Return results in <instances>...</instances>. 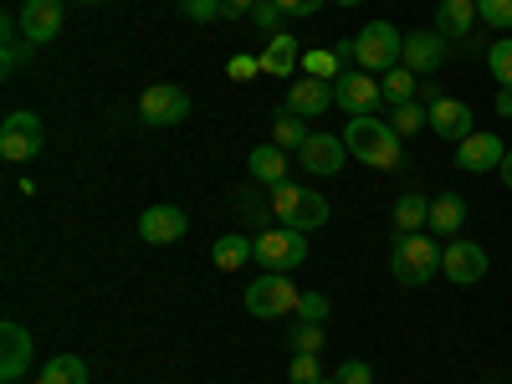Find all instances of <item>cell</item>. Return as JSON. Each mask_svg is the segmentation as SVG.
Masks as SVG:
<instances>
[{"label":"cell","mask_w":512,"mask_h":384,"mask_svg":"<svg viewBox=\"0 0 512 384\" xmlns=\"http://www.w3.org/2000/svg\"><path fill=\"white\" fill-rule=\"evenodd\" d=\"M333 6H359V0H333Z\"/></svg>","instance_id":"cell-45"},{"label":"cell","mask_w":512,"mask_h":384,"mask_svg":"<svg viewBox=\"0 0 512 384\" xmlns=\"http://www.w3.org/2000/svg\"><path fill=\"white\" fill-rule=\"evenodd\" d=\"M333 384H374V369L364 359H344L333 369Z\"/></svg>","instance_id":"cell-37"},{"label":"cell","mask_w":512,"mask_h":384,"mask_svg":"<svg viewBox=\"0 0 512 384\" xmlns=\"http://www.w3.org/2000/svg\"><path fill=\"white\" fill-rule=\"evenodd\" d=\"M226 72H231V82H251V77H262V57H231L226 62Z\"/></svg>","instance_id":"cell-39"},{"label":"cell","mask_w":512,"mask_h":384,"mask_svg":"<svg viewBox=\"0 0 512 384\" xmlns=\"http://www.w3.org/2000/svg\"><path fill=\"white\" fill-rule=\"evenodd\" d=\"M139 113H144L149 128H175V123L190 118V93L175 88V82H154V88L139 98Z\"/></svg>","instance_id":"cell-8"},{"label":"cell","mask_w":512,"mask_h":384,"mask_svg":"<svg viewBox=\"0 0 512 384\" xmlns=\"http://www.w3.org/2000/svg\"><path fill=\"white\" fill-rule=\"evenodd\" d=\"M246 169H251V180H256V185L277 190V185L287 180V149H277V144H256V149L246 154Z\"/></svg>","instance_id":"cell-19"},{"label":"cell","mask_w":512,"mask_h":384,"mask_svg":"<svg viewBox=\"0 0 512 384\" xmlns=\"http://www.w3.org/2000/svg\"><path fill=\"white\" fill-rule=\"evenodd\" d=\"M379 93H384V103H390V108L415 103V98H420V77H415L410 67H395V72L379 77Z\"/></svg>","instance_id":"cell-27"},{"label":"cell","mask_w":512,"mask_h":384,"mask_svg":"<svg viewBox=\"0 0 512 384\" xmlns=\"http://www.w3.org/2000/svg\"><path fill=\"white\" fill-rule=\"evenodd\" d=\"M400 57H405V31L395 26V21H369L359 36H354V62L364 67V72H395L400 67Z\"/></svg>","instance_id":"cell-4"},{"label":"cell","mask_w":512,"mask_h":384,"mask_svg":"<svg viewBox=\"0 0 512 384\" xmlns=\"http://www.w3.org/2000/svg\"><path fill=\"white\" fill-rule=\"evenodd\" d=\"M297 297H303V292L292 287L287 272H267V277H256L246 287V313L251 318H292L297 313Z\"/></svg>","instance_id":"cell-5"},{"label":"cell","mask_w":512,"mask_h":384,"mask_svg":"<svg viewBox=\"0 0 512 384\" xmlns=\"http://www.w3.org/2000/svg\"><path fill=\"white\" fill-rule=\"evenodd\" d=\"M277 21H282V6H277V0H256V6H251V26L267 31V41L277 36Z\"/></svg>","instance_id":"cell-35"},{"label":"cell","mask_w":512,"mask_h":384,"mask_svg":"<svg viewBox=\"0 0 512 384\" xmlns=\"http://www.w3.org/2000/svg\"><path fill=\"white\" fill-rule=\"evenodd\" d=\"M425 113H431V134H441L451 144L477 134V118H472V108H466L461 98H436V103H425Z\"/></svg>","instance_id":"cell-16"},{"label":"cell","mask_w":512,"mask_h":384,"mask_svg":"<svg viewBox=\"0 0 512 384\" xmlns=\"http://www.w3.org/2000/svg\"><path fill=\"white\" fill-rule=\"evenodd\" d=\"M497 175H502V185L512 190V149H507V159H502V169H497Z\"/></svg>","instance_id":"cell-44"},{"label":"cell","mask_w":512,"mask_h":384,"mask_svg":"<svg viewBox=\"0 0 512 384\" xmlns=\"http://www.w3.org/2000/svg\"><path fill=\"white\" fill-rule=\"evenodd\" d=\"M180 16H190V21H216V16H226V0H180Z\"/></svg>","instance_id":"cell-38"},{"label":"cell","mask_w":512,"mask_h":384,"mask_svg":"<svg viewBox=\"0 0 512 384\" xmlns=\"http://www.w3.org/2000/svg\"><path fill=\"white\" fill-rule=\"evenodd\" d=\"M379 98H384V93H379V77H374V72H359V67H349L344 77L333 82V103L344 108L349 118H359V113H374V108H379Z\"/></svg>","instance_id":"cell-10"},{"label":"cell","mask_w":512,"mask_h":384,"mask_svg":"<svg viewBox=\"0 0 512 384\" xmlns=\"http://www.w3.org/2000/svg\"><path fill=\"white\" fill-rule=\"evenodd\" d=\"M62 16H67V0H26V6L16 11L21 36L31 41V47H47V41L62 31Z\"/></svg>","instance_id":"cell-12"},{"label":"cell","mask_w":512,"mask_h":384,"mask_svg":"<svg viewBox=\"0 0 512 384\" xmlns=\"http://www.w3.org/2000/svg\"><path fill=\"white\" fill-rule=\"evenodd\" d=\"M185 231H190V216H185L180 205H149L144 216H139V236L149 246H175Z\"/></svg>","instance_id":"cell-17"},{"label":"cell","mask_w":512,"mask_h":384,"mask_svg":"<svg viewBox=\"0 0 512 384\" xmlns=\"http://www.w3.org/2000/svg\"><path fill=\"white\" fill-rule=\"evenodd\" d=\"M390 128L400 139H410V134H420V128H431V113H425V103L415 98V103H400L395 113H390Z\"/></svg>","instance_id":"cell-31"},{"label":"cell","mask_w":512,"mask_h":384,"mask_svg":"<svg viewBox=\"0 0 512 384\" xmlns=\"http://www.w3.org/2000/svg\"><path fill=\"white\" fill-rule=\"evenodd\" d=\"M492 108H497V118H512V88H497V103Z\"/></svg>","instance_id":"cell-41"},{"label":"cell","mask_w":512,"mask_h":384,"mask_svg":"<svg viewBox=\"0 0 512 384\" xmlns=\"http://www.w3.org/2000/svg\"><path fill=\"white\" fill-rule=\"evenodd\" d=\"M0 41H6V52H0V67H6V77H16L21 62H26V52H31V41L21 36V21H16V16L0 21Z\"/></svg>","instance_id":"cell-28"},{"label":"cell","mask_w":512,"mask_h":384,"mask_svg":"<svg viewBox=\"0 0 512 384\" xmlns=\"http://www.w3.org/2000/svg\"><path fill=\"white\" fill-rule=\"evenodd\" d=\"M256 0H226V16H251Z\"/></svg>","instance_id":"cell-43"},{"label":"cell","mask_w":512,"mask_h":384,"mask_svg":"<svg viewBox=\"0 0 512 384\" xmlns=\"http://www.w3.org/2000/svg\"><path fill=\"white\" fill-rule=\"evenodd\" d=\"M507 159V144L497 134H472L456 144V169L461 175H492V169H502Z\"/></svg>","instance_id":"cell-14"},{"label":"cell","mask_w":512,"mask_h":384,"mask_svg":"<svg viewBox=\"0 0 512 384\" xmlns=\"http://www.w3.org/2000/svg\"><path fill=\"white\" fill-rule=\"evenodd\" d=\"M328 313H333V303H328L323 292H303V297H297V318H308V323H323Z\"/></svg>","instance_id":"cell-36"},{"label":"cell","mask_w":512,"mask_h":384,"mask_svg":"<svg viewBox=\"0 0 512 384\" xmlns=\"http://www.w3.org/2000/svg\"><path fill=\"white\" fill-rule=\"evenodd\" d=\"M390 272H395L400 287H425L431 277H441V246H436V236H425V231L395 236Z\"/></svg>","instance_id":"cell-2"},{"label":"cell","mask_w":512,"mask_h":384,"mask_svg":"<svg viewBox=\"0 0 512 384\" xmlns=\"http://www.w3.org/2000/svg\"><path fill=\"white\" fill-rule=\"evenodd\" d=\"M425 221H431V195L410 190V195H400V200H395V231H400V236L425 231Z\"/></svg>","instance_id":"cell-25"},{"label":"cell","mask_w":512,"mask_h":384,"mask_svg":"<svg viewBox=\"0 0 512 384\" xmlns=\"http://www.w3.org/2000/svg\"><path fill=\"white\" fill-rule=\"evenodd\" d=\"M487 72L497 77V88H512V36H497L487 47Z\"/></svg>","instance_id":"cell-32"},{"label":"cell","mask_w":512,"mask_h":384,"mask_svg":"<svg viewBox=\"0 0 512 384\" xmlns=\"http://www.w3.org/2000/svg\"><path fill=\"white\" fill-rule=\"evenodd\" d=\"M277 6H282V16H318L328 0H277Z\"/></svg>","instance_id":"cell-40"},{"label":"cell","mask_w":512,"mask_h":384,"mask_svg":"<svg viewBox=\"0 0 512 384\" xmlns=\"http://www.w3.org/2000/svg\"><path fill=\"white\" fill-rule=\"evenodd\" d=\"M36 384H88V359L77 354H57L36 369Z\"/></svg>","instance_id":"cell-24"},{"label":"cell","mask_w":512,"mask_h":384,"mask_svg":"<svg viewBox=\"0 0 512 384\" xmlns=\"http://www.w3.org/2000/svg\"><path fill=\"white\" fill-rule=\"evenodd\" d=\"M333 108V82H318V77H297L287 88V113L297 118H318Z\"/></svg>","instance_id":"cell-18"},{"label":"cell","mask_w":512,"mask_h":384,"mask_svg":"<svg viewBox=\"0 0 512 384\" xmlns=\"http://www.w3.org/2000/svg\"><path fill=\"white\" fill-rule=\"evenodd\" d=\"M272 216H277V226H292V231H318V226H328V216H333V205L323 200V195H313L308 185H277L272 195Z\"/></svg>","instance_id":"cell-3"},{"label":"cell","mask_w":512,"mask_h":384,"mask_svg":"<svg viewBox=\"0 0 512 384\" xmlns=\"http://www.w3.org/2000/svg\"><path fill=\"white\" fill-rule=\"evenodd\" d=\"M256 262H262L267 272H292L308 262V236L292 231V226H267L256 231Z\"/></svg>","instance_id":"cell-6"},{"label":"cell","mask_w":512,"mask_h":384,"mask_svg":"<svg viewBox=\"0 0 512 384\" xmlns=\"http://www.w3.org/2000/svg\"><path fill=\"white\" fill-rule=\"evenodd\" d=\"M82 6H103V0H82Z\"/></svg>","instance_id":"cell-46"},{"label":"cell","mask_w":512,"mask_h":384,"mask_svg":"<svg viewBox=\"0 0 512 384\" xmlns=\"http://www.w3.org/2000/svg\"><path fill=\"white\" fill-rule=\"evenodd\" d=\"M287 379H292V384H333V374H323L318 354H292V364H287Z\"/></svg>","instance_id":"cell-33"},{"label":"cell","mask_w":512,"mask_h":384,"mask_svg":"<svg viewBox=\"0 0 512 384\" xmlns=\"http://www.w3.org/2000/svg\"><path fill=\"white\" fill-rule=\"evenodd\" d=\"M441 62H446V36L431 26V31H405V57H400V67H410L415 77H431V72H441Z\"/></svg>","instance_id":"cell-15"},{"label":"cell","mask_w":512,"mask_h":384,"mask_svg":"<svg viewBox=\"0 0 512 384\" xmlns=\"http://www.w3.org/2000/svg\"><path fill=\"white\" fill-rule=\"evenodd\" d=\"M297 159H303V169L308 175H338V169H344L354 154H349V144H344V134H313L303 149H297Z\"/></svg>","instance_id":"cell-13"},{"label":"cell","mask_w":512,"mask_h":384,"mask_svg":"<svg viewBox=\"0 0 512 384\" xmlns=\"http://www.w3.org/2000/svg\"><path fill=\"white\" fill-rule=\"evenodd\" d=\"M344 144H349V154L359 159V164H369V169H400V134L390 128V118H374V113H359V118H349V128H344Z\"/></svg>","instance_id":"cell-1"},{"label":"cell","mask_w":512,"mask_h":384,"mask_svg":"<svg viewBox=\"0 0 512 384\" xmlns=\"http://www.w3.org/2000/svg\"><path fill=\"white\" fill-rule=\"evenodd\" d=\"M210 262H216L221 272H241L246 262H256V236H241V231L221 236L216 246H210Z\"/></svg>","instance_id":"cell-22"},{"label":"cell","mask_w":512,"mask_h":384,"mask_svg":"<svg viewBox=\"0 0 512 384\" xmlns=\"http://www.w3.org/2000/svg\"><path fill=\"white\" fill-rule=\"evenodd\" d=\"M262 72H267V77H292V72H303V52H297V36H292V31H277V36L267 41Z\"/></svg>","instance_id":"cell-20"},{"label":"cell","mask_w":512,"mask_h":384,"mask_svg":"<svg viewBox=\"0 0 512 384\" xmlns=\"http://www.w3.org/2000/svg\"><path fill=\"white\" fill-rule=\"evenodd\" d=\"M308 139H313V128H308V118H297V113H287V108H282V113L272 118V144H277V149L297 154V149H303Z\"/></svg>","instance_id":"cell-26"},{"label":"cell","mask_w":512,"mask_h":384,"mask_svg":"<svg viewBox=\"0 0 512 384\" xmlns=\"http://www.w3.org/2000/svg\"><path fill=\"white\" fill-rule=\"evenodd\" d=\"M333 52H338V62H344V67H349V62H354V36H344V41H338V47H333Z\"/></svg>","instance_id":"cell-42"},{"label":"cell","mask_w":512,"mask_h":384,"mask_svg":"<svg viewBox=\"0 0 512 384\" xmlns=\"http://www.w3.org/2000/svg\"><path fill=\"white\" fill-rule=\"evenodd\" d=\"M477 26V0H441L436 6V31L441 36H466Z\"/></svg>","instance_id":"cell-23"},{"label":"cell","mask_w":512,"mask_h":384,"mask_svg":"<svg viewBox=\"0 0 512 384\" xmlns=\"http://www.w3.org/2000/svg\"><path fill=\"white\" fill-rule=\"evenodd\" d=\"M31 359H36L31 328H21L16 318H6V323H0V379L16 384V379L31 369Z\"/></svg>","instance_id":"cell-11"},{"label":"cell","mask_w":512,"mask_h":384,"mask_svg":"<svg viewBox=\"0 0 512 384\" xmlns=\"http://www.w3.org/2000/svg\"><path fill=\"white\" fill-rule=\"evenodd\" d=\"M461 226H466V200L451 195V190L431 195V221H425V231L431 236H461Z\"/></svg>","instance_id":"cell-21"},{"label":"cell","mask_w":512,"mask_h":384,"mask_svg":"<svg viewBox=\"0 0 512 384\" xmlns=\"http://www.w3.org/2000/svg\"><path fill=\"white\" fill-rule=\"evenodd\" d=\"M287 344H292V354H323L328 333H323V323H308V318H297V323H292V333H287Z\"/></svg>","instance_id":"cell-30"},{"label":"cell","mask_w":512,"mask_h":384,"mask_svg":"<svg viewBox=\"0 0 512 384\" xmlns=\"http://www.w3.org/2000/svg\"><path fill=\"white\" fill-rule=\"evenodd\" d=\"M487 251H482V241H466V236H456L446 251H441V272H446V282H456V287H472V282H482L487 277Z\"/></svg>","instance_id":"cell-9"},{"label":"cell","mask_w":512,"mask_h":384,"mask_svg":"<svg viewBox=\"0 0 512 384\" xmlns=\"http://www.w3.org/2000/svg\"><path fill=\"white\" fill-rule=\"evenodd\" d=\"M303 72H308V77H318V82H338L349 67L338 62V52H333V47H313V52H303Z\"/></svg>","instance_id":"cell-29"},{"label":"cell","mask_w":512,"mask_h":384,"mask_svg":"<svg viewBox=\"0 0 512 384\" xmlns=\"http://www.w3.org/2000/svg\"><path fill=\"white\" fill-rule=\"evenodd\" d=\"M41 144H47V134H41V118H36L31 108L6 113V123H0V159L26 164V159L41 154Z\"/></svg>","instance_id":"cell-7"},{"label":"cell","mask_w":512,"mask_h":384,"mask_svg":"<svg viewBox=\"0 0 512 384\" xmlns=\"http://www.w3.org/2000/svg\"><path fill=\"white\" fill-rule=\"evenodd\" d=\"M477 21L492 31H512V0H477Z\"/></svg>","instance_id":"cell-34"}]
</instances>
